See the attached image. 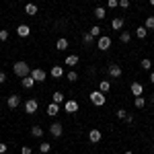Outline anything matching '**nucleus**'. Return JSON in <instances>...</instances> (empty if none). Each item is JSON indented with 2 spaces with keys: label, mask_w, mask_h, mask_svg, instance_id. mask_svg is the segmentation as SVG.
<instances>
[{
  "label": "nucleus",
  "mask_w": 154,
  "mask_h": 154,
  "mask_svg": "<svg viewBox=\"0 0 154 154\" xmlns=\"http://www.w3.org/2000/svg\"><path fill=\"white\" fill-rule=\"evenodd\" d=\"M150 82L154 84V72H152V74H150Z\"/></svg>",
  "instance_id": "obj_41"
},
{
  "label": "nucleus",
  "mask_w": 154,
  "mask_h": 154,
  "mask_svg": "<svg viewBox=\"0 0 154 154\" xmlns=\"http://www.w3.org/2000/svg\"><path fill=\"white\" fill-rule=\"evenodd\" d=\"M119 6L121 8H130V0H119Z\"/></svg>",
  "instance_id": "obj_37"
},
{
  "label": "nucleus",
  "mask_w": 154,
  "mask_h": 154,
  "mask_svg": "<svg viewBox=\"0 0 154 154\" xmlns=\"http://www.w3.org/2000/svg\"><path fill=\"white\" fill-rule=\"evenodd\" d=\"M37 12H39V8H37V4H33V2L25 4V14H29V17H35Z\"/></svg>",
  "instance_id": "obj_13"
},
{
  "label": "nucleus",
  "mask_w": 154,
  "mask_h": 154,
  "mask_svg": "<svg viewBox=\"0 0 154 154\" xmlns=\"http://www.w3.org/2000/svg\"><path fill=\"white\" fill-rule=\"evenodd\" d=\"M37 109H39V103H37L35 99H29V101L25 103V113H29V115L37 113Z\"/></svg>",
  "instance_id": "obj_8"
},
{
  "label": "nucleus",
  "mask_w": 154,
  "mask_h": 154,
  "mask_svg": "<svg viewBox=\"0 0 154 154\" xmlns=\"http://www.w3.org/2000/svg\"><path fill=\"white\" fill-rule=\"evenodd\" d=\"M136 35H138V39H146L148 29H146V27H138V29H136Z\"/></svg>",
  "instance_id": "obj_25"
},
{
  "label": "nucleus",
  "mask_w": 154,
  "mask_h": 154,
  "mask_svg": "<svg viewBox=\"0 0 154 154\" xmlns=\"http://www.w3.org/2000/svg\"><path fill=\"white\" fill-rule=\"evenodd\" d=\"M35 82H43L45 78H48V74H45V70H41V68H35V70H31V74H29Z\"/></svg>",
  "instance_id": "obj_4"
},
{
  "label": "nucleus",
  "mask_w": 154,
  "mask_h": 154,
  "mask_svg": "<svg viewBox=\"0 0 154 154\" xmlns=\"http://www.w3.org/2000/svg\"><path fill=\"white\" fill-rule=\"evenodd\" d=\"M130 91H131V95H136V97H142V95H144V86H142V82H131Z\"/></svg>",
  "instance_id": "obj_12"
},
{
  "label": "nucleus",
  "mask_w": 154,
  "mask_h": 154,
  "mask_svg": "<svg viewBox=\"0 0 154 154\" xmlns=\"http://www.w3.org/2000/svg\"><path fill=\"white\" fill-rule=\"evenodd\" d=\"M0 154H6V144L0 142Z\"/></svg>",
  "instance_id": "obj_39"
},
{
  "label": "nucleus",
  "mask_w": 154,
  "mask_h": 154,
  "mask_svg": "<svg viewBox=\"0 0 154 154\" xmlns=\"http://www.w3.org/2000/svg\"><path fill=\"white\" fill-rule=\"evenodd\" d=\"M54 103H66V97L62 95V93H54Z\"/></svg>",
  "instance_id": "obj_27"
},
{
  "label": "nucleus",
  "mask_w": 154,
  "mask_h": 154,
  "mask_svg": "<svg viewBox=\"0 0 154 154\" xmlns=\"http://www.w3.org/2000/svg\"><path fill=\"white\" fill-rule=\"evenodd\" d=\"M93 37H101V27L99 25H95V27H91V31H88Z\"/></svg>",
  "instance_id": "obj_29"
},
{
  "label": "nucleus",
  "mask_w": 154,
  "mask_h": 154,
  "mask_svg": "<svg viewBox=\"0 0 154 154\" xmlns=\"http://www.w3.org/2000/svg\"><path fill=\"white\" fill-rule=\"evenodd\" d=\"M97 48L101 49V51H107V49L111 48V37H107V35H101L99 39H97Z\"/></svg>",
  "instance_id": "obj_3"
},
{
  "label": "nucleus",
  "mask_w": 154,
  "mask_h": 154,
  "mask_svg": "<svg viewBox=\"0 0 154 154\" xmlns=\"http://www.w3.org/2000/svg\"><path fill=\"white\" fill-rule=\"evenodd\" d=\"M152 152H154V150H152Z\"/></svg>",
  "instance_id": "obj_44"
},
{
  "label": "nucleus",
  "mask_w": 154,
  "mask_h": 154,
  "mask_svg": "<svg viewBox=\"0 0 154 154\" xmlns=\"http://www.w3.org/2000/svg\"><path fill=\"white\" fill-rule=\"evenodd\" d=\"M64 111H68L70 115H74V113L78 111V101H74V99H66V103H64Z\"/></svg>",
  "instance_id": "obj_5"
},
{
  "label": "nucleus",
  "mask_w": 154,
  "mask_h": 154,
  "mask_svg": "<svg viewBox=\"0 0 154 154\" xmlns=\"http://www.w3.org/2000/svg\"><path fill=\"white\" fill-rule=\"evenodd\" d=\"M68 45H70V43H68V39H66V37H60L58 41H56V49H58V51H66Z\"/></svg>",
  "instance_id": "obj_14"
},
{
  "label": "nucleus",
  "mask_w": 154,
  "mask_h": 154,
  "mask_svg": "<svg viewBox=\"0 0 154 154\" xmlns=\"http://www.w3.org/2000/svg\"><path fill=\"white\" fill-rule=\"evenodd\" d=\"M101 138H103L101 130H97V128L88 130V142H91V144H99V142H101Z\"/></svg>",
  "instance_id": "obj_7"
},
{
  "label": "nucleus",
  "mask_w": 154,
  "mask_h": 154,
  "mask_svg": "<svg viewBox=\"0 0 154 154\" xmlns=\"http://www.w3.org/2000/svg\"><path fill=\"white\" fill-rule=\"evenodd\" d=\"M66 78H68L70 82H76V80H78V74H76V72H74V70H70V72H68V74H66Z\"/></svg>",
  "instance_id": "obj_30"
},
{
  "label": "nucleus",
  "mask_w": 154,
  "mask_h": 154,
  "mask_svg": "<svg viewBox=\"0 0 154 154\" xmlns=\"http://www.w3.org/2000/svg\"><path fill=\"white\" fill-rule=\"evenodd\" d=\"M144 27H146V29H154V17H148L146 23H144Z\"/></svg>",
  "instance_id": "obj_32"
},
{
  "label": "nucleus",
  "mask_w": 154,
  "mask_h": 154,
  "mask_svg": "<svg viewBox=\"0 0 154 154\" xmlns=\"http://www.w3.org/2000/svg\"><path fill=\"white\" fill-rule=\"evenodd\" d=\"M31 136H33V138H41V136H43V128L33 125V128H31Z\"/></svg>",
  "instance_id": "obj_24"
},
{
  "label": "nucleus",
  "mask_w": 154,
  "mask_h": 154,
  "mask_svg": "<svg viewBox=\"0 0 154 154\" xmlns=\"http://www.w3.org/2000/svg\"><path fill=\"white\" fill-rule=\"evenodd\" d=\"M12 72L19 76V78H25V76H29L31 74V68H29V64L27 62H14V66H12Z\"/></svg>",
  "instance_id": "obj_1"
},
{
  "label": "nucleus",
  "mask_w": 154,
  "mask_h": 154,
  "mask_svg": "<svg viewBox=\"0 0 154 154\" xmlns=\"http://www.w3.org/2000/svg\"><path fill=\"white\" fill-rule=\"evenodd\" d=\"M45 113H48L49 117H56V115L60 113V105H58V103H49V105H48V111H45Z\"/></svg>",
  "instance_id": "obj_15"
},
{
  "label": "nucleus",
  "mask_w": 154,
  "mask_h": 154,
  "mask_svg": "<svg viewBox=\"0 0 154 154\" xmlns=\"http://www.w3.org/2000/svg\"><path fill=\"white\" fill-rule=\"evenodd\" d=\"M21 82H23V88H33L35 80H33L31 76H25V78H21Z\"/></svg>",
  "instance_id": "obj_20"
},
{
  "label": "nucleus",
  "mask_w": 154,
  "mask_h": 154,
  "mask_svg": "<svg viewBox=\"0 0 154 154\" xmlns=\"http://www.w3.org/2000/svg\"><path fill=\"white\" fill-rule=\"evenodd\" d=\"M49 150H51V144H49V142H41V144H39V152H41V154H48Z\"/></svg>",
  "instance_id": "obj_26"
},
{
  "label": "nucleus",
  "mask_w": 154,
  "mask_h": 154,
  "mask_svg": "<svg viewBox=\"0 0 154 154\" xmlns=\"http://www.w3.org/2000/svg\"><path fill=\"white\" fill-rule=\"evenodd\" d=\"M99 91L107 95V93L111 91V82H109V80H101V84H99Z\"/></svg>",
  "instance_id": "obj_21"
},
{
  "label": "nucleus",
  "mask_w": 154,
  "mask_h": 154,
  "mask_svg": "<svg viewBox=\"0 0 154 154\" xmlns=\"http://www.w3.org/2000/svg\"><path fill=\"white\" fill-rule=\"evenodd\" d=\"M105 14H107V12H105L103 6H97V8H95V19H97V21H103V19H105Z\"/></svg>",
  "instance_id": "obj_19"
},
{
  "label": "nucleus",
  "mask_w": 154,
  "mask_h": 154,
  "mask_svg": "<svg viewBox=\"0 0 154 154\" xmlns=\"http://www.w3.org/2000/svg\"><path fill=\"white\" fill-rule=\"evenodd\" d=\"M49 134H51L54 138H60V136L64 134V125H62L60 121H54V123L49 125Z\"/></svg>",
  "instance_id": "obj_6"
},
{
  "label": "nucleus",
  "mask_w": 154,
  "mask_h": 154,
  "mask_svg": "<svg viewBox=\"0 0 154 154\" xmlns=\"http://www.w3.org/2000/svg\"><path fill=\"white\" fill-rule=\"evenodd\" d=\"M82 41H84V43H93V41H95V37L91 35V33H84V37H82Z\"/></svg>",
  "instance_id": "obj_34"
},
{
  "label": "nucleus",
  "mask_w": 154,
  "mask_h": 154,
  "mask_svg": "<svg viewBox=\"0 0 154 154\" xmlns=\"http://www.w3.org/2000/svg\"><path fill=\"white\" fill-rule=\"evenodd\" d=\"M88 97H91V103H93L95 107H103V105H105V93H101V91H93Z\"/></svg>",
  "instance_id": "obj_2"
},
{
  "label": "nucleus",
  "mask_w": 154,
  "mask_h": 154,
  "mask_svg": "<svg viewBox=\"0 0 154 154\" xmlns=\"http://www.w3.org/2000/svg\"><path fill=\"white\" fill-rule=\"evenodd\" d=\"M131 39V33H128V31H119V41L121 43H130Z\"/></svg>",
  "instance_id": "obj_23"
},
{
  "label": "nucleus",
  "mask_w": 154,
  "mask_h": 154,
  "mask_svg": "<svg viewBox=\"0 0 154 154\" xmlns=\"http://www.w3.org/2000/svg\"><path fill=\"white\" fill-rule=\"evenodd\" d=\"M148 2H150V6H154V0H148Z\"/></svg>",
  "instance_id": "obj_42"
},
{
  "label": "nucleus",
  "mask_w": 154,
  "mask_h": 154,
  "mask_svg": "<svg viewBox=\"0 0 154 154\" xmlns=\"http://www.w3.org/2000/svg\"><path fill=\"white\" fill-rule=\"evenodd\" d=\"M6 82V74H4V72H0V84H4Z\"/></svg>",
  "instance_id": "obj_38"
},
{
  "label": "nucleus",
  "mask_w": 154,
  "mask_h": 154,
  "mask_svg": "<svg viewBox=\"0 0 154 154\" xmlns=\"http://www.w3.org/2000/svg\"><path fill=\"white\" fill-rule=\"evenodd\" d=\"M107 6H109V8H117L119 0H107Z\"/></svg>",
  "instance_id": "obj_35"
},
{
  "label": "nucleus",
  "mask_w": 154,
  "mask_h": 154,
  "mask_svg": "<svg viewBox=\"0 0 154 154\" xmlns=\"http://www.w3.org/2000/svg\"><path fill=\"white\" fill-rule=\"evenodd\" d=\"M111 27H113L115 31H121V29H123V19H119V17H115V19L111 21Z\"/></svg>",
  "instance_id": "obj_17"
},
{
  "label": "nucleus",
  "mask_w": 154,
  "mask_h": 154,
  "mask_svg": "<svg viewBox=\"0 0 154 154\" xmlns=\"http://www.w3.org/2000/svg\"><path fill=\"white\" fill-rule=\"evenodd\" d=\"M125 154H134V152H131V150H128V152H125Z\"/></svg>",
  "instance_id": "obj_43"
},
{
  "label": "nucleus",
  "mask_w": 154,
  "mask_h": 154,
  "mask_svg": "<svg viewBox=\"0 0 154 154\" xmlns=\"http://www.w3.org/2000/svg\"><path fill=\"white\" fill-rule=\"evenodd\" d=\"M115 115H117V119H125V117H128V111H125V109H117Z\"/></svg>",
  "instance_id": "obj_33"
},
{
  "label": "nucleus",
  "mask_w": 154,
  "mask_h": 154,
  "mask_svg": "<svg viewBox=\"0 0 154 154\" xmlns=\"http://www.w3.org/2000/svg\"><path fill=\"white\" fill-rule=\"evenodd\" d=\"M11 37V33H8V29H0V41H6Z\"/></svg>",
  "instance_id": "obj_31"
},
{
  "label": "nucleus",
  "mask_w": 154,
  "mask_h": 154,
  "mask_svg": "<svg viewBox=\"0 0 154 154\" xmlns=\"http://www.w3.org/2000/svg\"><path fill=\"white\" fill-rule=\"evenodd\" d=\"M19 105H21V97L19 95H11L6 99V107H8V109H17Z\"/></svg>",
  "instance_id": "obj_10"
},
{
  "label": "nucleus",
  "mask_w": 154,
  "mask_h": 154,
  "mask_svg": "<svg viewBox=\"0 0 154 154\" xmlns=\"http://www.w3.org/2000/svg\"><path fill=\"white\" fill-rule=\"evenodd\" d=\"M125 121H128V123H134V115H130V113H128V117H125Z\"/></svg>",
  "instance_id": "obj_40"
},
{
  "label": "nucleus",
  "mask_w": 154,
  "mask_h": 154,
  "mask_svg": "<svg viewBox=\"0 0 154 154\" xmlns=\"http://www.w3.org/2000/svg\"><path fill=\"white\" fill-rule=\"evenodd\" d=\"M140 66H142L144 70H150L152 68V60H148V58H144L142 62H140Z\"/></svg>",
  "instance_id": "obj_28"
},
{
  "label": "nucleus",
  "mask_w": 154,
  "mask_h": 154,
  "mask_svg": "<svg viewBox=\"0 0 154 154\" xmlns=\"http://www.w3.org/2000/svg\"><path fill=\"white\" fill-rule=\"evenodd\" d=\"M17 35L19 37H29L31 35V27H29V25H19V27H17Z\"/></svg>",
  "instance_id": "obj_11"
},
{
  "label": "nucleus",
  "mask_w": 154,
  "mask_h": 154,
  "mask_svg": "<svg viewBox=\"0 0 154 154\" xmlns=\"http://www.w3.org/2000/svg\"><path fill=\"white\" fill-rule=\"evenodd\" d=\"M49 74H51L54 78H62V76H64V70H62V66H54V68L49 70Z\"/></svg>",
  "instance_id": "obj_18"
},
{
  "label": "nucleus",
  "mask_w": 154,
  "mask_h": 154,
  "mask_svg": "<svg viewBox=\"0 0 154 154\" xmlns=\"http://www.w3.org/2000/svg\"><path fill=\"white\" fill-rule=\"evenodd\" d=\"M21 154H33L31 146H21Z\"/></svg>",
  "instance_id": "obj_36"
},
{
  "label": "nucleus",
  "mask_w": 154,
  "mask_h": 154,
  "mask_svg": "<svg viewBox=\"0 0 154 154\" xmlns=\"http://www.w3.org/2000/svg\"><path fill=\"white\" fill-rule=\"evenodd\" d=\"M107 72H109L111 78H121V66H119V64H109Z\"/></svg>",
  "instance_id": "obj_9"
},
{
  "label": "nucleus",
  "mask_w": 154,
  "mask_h": 154,
  "mask_svg": "<svg viewBox=\"0 0 154 154\" xmlns=\"http://www.w3.org/2000/svg\"><path fill=\"white\" fill-rule=\"evenodd\" d=\"M64 62H66V64H68L70 68H74V66H76V64L80 62V58H78L76 54H72V56H66V60H64Z\"/></svg>",
  "instance_id": "obj_16"
},
{
  "label": "nucleus",
  "mask_w": 154,
  "mask_h": 154,
  "mask_svg": "<svg viewBox=\"0 0 154 154\" xmlns=\"http://www.w3.org/2000/svg\"><path fill=\"white\" fill-rule=\"evenodd\" d=\"M134 107H136V109H144V107H146V99H144V97H136V99H134Z\"/></svg>",
  "instance_id": "obj_22"
}]
</instances>
